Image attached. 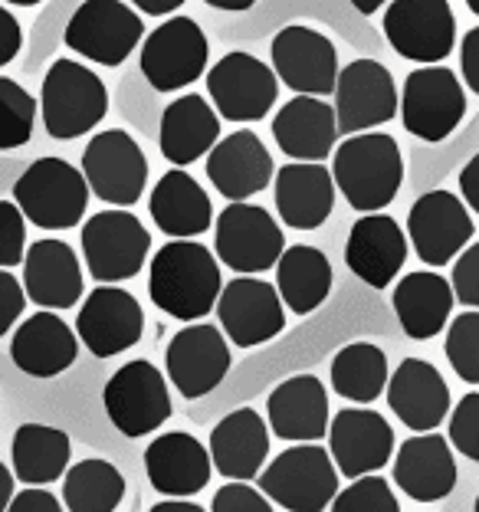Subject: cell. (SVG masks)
Listing matches in <instances>:
<instances>
[{"label": "cell", "mask_w": 479, "mask_h": 512, "mask_svg": "<svg viewBox=\"0 0 479 512\" xmlns=\"http://www.w3.org/2000/svg\"><path fill=\"white\" fill-rule=\"evenodd\" d=\"M220 289V263L197 240H171L151 260L148 296L171 319L201 322L214 312Z\"/></svg>", "instance_id": "1"}, {"label": "cell", "mask_w": 479, "mask_h": 512, "mask_svg": "<svg viewBox=\"0 0 479 512\" xmlns=\"http://www.w3.org/2000/svg\"><path fill=\"white\" fill-rule=\"evenodd\" d=\"M335 191L361 214H381L404 184V155L391 135L361 132L332 151Z\"/></svg>", "instance_id": "2"}, {"label": "cell", "mask_w": 479, "mask_h": 512, "mask_svg": "<svg viewBox=\"0 0 479 512\" xmlns=\"http://www.w3.org/2000/svg\"><path fill=\"white\" fill-rule=\"evenodd\" d=\"M109 112V89L89 66L76 60L50 63L40 86V115L46 135L73 142L96 128Z\"/></svg>", "instance_id": "3"}, {"label": "cell", "mask_w": 479, "mask_h": 512, "mask_svg": "<svg viewBox=\"0 0 479 512\" xmlns=\"http://www.w3.org/2000/svg\"><path fill=\"white\" fill-rule=\"evenodd\" d=\"M23 220L40 230H69L86 217L89 184L83 171L63 158H37L14 184Z\"/></svg>", "instance_id": "4"}, {"label": "cell", "mask_w": 479, "mask_h": 512, "mask_svg": "<svg viewBox=\"0 0 479 512\" xmlns=\"http://www.w3.org/2000/svg\"><path fill=\"white\" fill-rule=\"evenodd\" d=\"M260 493L286 512H325L338 496V470L329 450L319 444H296L263 467Z\"/></svg>", "instance_id": "5"}, {"label": "cell", "mask_w": 479, "mask_h": 512, "mask_svg": "<svg viewBox=\"0 0 479 512\" xmlns=\"http://www.w3.org/2000/svg\"><path fill=\"white\" fill-rule=\"evenodd\" d=\"M83 260L89 276L102 286L125 283L142 273L151 250V234L132 211H99L83 224Z\"/></svg>", "instance_id": "6"}, {"label": "cell", "mask_w": 479, "mask_h": 512, "mask_svg": "<svg viewBox=\"0 0 479 512\" xmlns=\"http://www.w3.org/2000/svg\"><path fill=\"white\" fill-rule=\"evenodd\" d=\"M145 23L122 0H83L69 17L63 40L76 56L99 66H122L142 43Z\"/></svg>", "instance_id": "7"}, {"label": "cell", "mask_w": 479, "mask_h": 512, "mask_svg": "<svg viewBox=\"0 0 479 512\" xmlns=\"http://www.w3.org/2000/svg\"><path fill=\"white\" fill-rule=\"evenodd\" d=\"M214 250L220 263L240 276L273 270L286 250V234L260 204H230L214 220Z\"/></svg>", "instance_id": "8"}, {"label": "cell", "mask_w": 479, "mask_h": 512, "mask_svg": "<svg viewBox=\"0 0 479 512\" xmlns=\"http://www.w3.org/2000/svg\"><path fill=\"white\" fill-rule=\"evenodd\" d=\"M79 171H83L89 191L119 211L142 201L148 184V158L125 128H105V132L92 135Z\"/></svg>", "instance_id": "9"}, {"label": "cell", "mask_w": 479, "mask_h": 512, "mask_svg": "<svg viewBox=\"0 0 479 512\" xmlns=\"http://www.w3.org/2000/svg\"><path fill=\"white\" fill-rule=\"evenodd\" d=\"M397 112L407 132L420 142H443L457 132L466 115L463 83L447 66H420L404 79Z\"/></svg>", "instance_id": "10"}, {"label": "cell", "mask_w": 479, "mask_h": 512, "mask_svg": "<svg viewBox=\"0 0 479 512\" xmlns=\"http://www.w3.org/2000/svg\"><path fill=\"white\" fill-rule=\"evenodd\" d=\"M102 404H105V414H109L112 427L132 440L155 434L171 417L168 381L158 371V365L145 362V358L122 365L105 381Z\"/></svg>", "instance_id": "11"}, {"label": "cell", "mask_w": 479, "mask_h": 512, "mask_svg": "<svg viewBox=\"0 0 479 512\" xmlns=\"http://www.w3.org/2000/svg\"><path fill=\"white\" fill-rule=\"evenodd\" d=\"M210 43L191 17H168L142 43V76L155 92H178L207 73Z\"/></svg>", "instance_id": "12"}, {"label": "cell", "mask_w": 479, "mask_h": 512, "mask_svg": "<svg viewBox=\"0 0 479 512\" xmlns=\"http://www.w3.org/2000/svg\"><path fill=\"white\" fill-rule=\"evenodd\" d=\"M207 96L214 112L227 122H260L279 99V79L273 66L253 53L233 50L207 69Z\"/></svg>", "instance_id": "13"}, {"label": "cell", "mask_w": 479, "mask_h": 512, "mask_svg": "<svg viewBox=\"0 0 479 512\" xmlns=\"http://www.w3.org/2000/svg\"><path fill=\"white\" fill-rule=\"evenodd\" d=\"M384 37L404 60L440 66L457 46V17L450 0H391L384 7Z\"/></svg>", "instance_id": "14"}, {"label": "cell", "mask_w": 479, "mask_h": 512, "mask_svg": "<svg viewBox=\"0 0 479 512\" xmlns=\"http://www.w3.org/2000/svg\"><path fill=\"white\" fill-rule=\"evenodd\" d=\"M397 86L391 69L378 60H352L335 79V122L338 135L352 138L388 125L397 115Z\"/></svg>", "instance_id": "15"}, {"label": "cell", "mask_w": 479, "mask_h": 512, "mask_svg": "<svg viewBox=\"0 0 479 512\" xmlns=\"http://www.w3.org/2000/svg\"><path fill=\"white\" fill-rule=\"evenodd\" d=\"M270 60L273 73L286 89H292L296 96H329L335 92L338 79V50L325 33L292 23L283 27L270 43Z\"/></svg>", "instance_id": "16"}, {"label": "cell", "mask_w": 479, "mask_h": 512, "mask_svg": "<svg viewBox=\"0 0 479 512\" xmlns=\"http://www.w3.org/2000/svg\"><path fill=\"white\" fill-rule=\"evenodd\" d=\"M473 234V217L453 191L420 194L407 214V243H414L417 260L434 270L457 260L470 247Z\"/></svg>", "instance_id": "17"}, {"label": "cell", "mask_w": 479, "mask_h": 512, "mask_svg": "<svg viewBox=\"0 0 479 512\" xmlns=\"http://www.w3.org/2000/svg\"><path fill=\"white\" fill-rule=\"evenodd\" d=\"M220 332L240 348H256L273 342L286 329V306L276 286L256 276H237L224 283L217 299Z\"/></svg>", "instance_id": "18"}, {"label": "cell", "mask_w": 479, "mask_h": 512, "mask_svg": "<svg viewBox=\"0 0 479 512\" xmlns=\"http://www.w3.org/2000/svg\"><path fill=\"white\" fill-rule=\"evenodd\" d=\"M168 381L184 398H204L227 378L230 371V345L224 332L210 322H191L174 335L165 352Z\"/></svg>", "instance_id": "19"}, {"label": "cell", "mask_w": 479, "mask_h": 512, "mask_svg": "<svg viewBox=\"0 0 479 512\" xmlns=\"http://www.w3.org/2000/svg\"><path fill=\"white\" fill-rule=\"evenodd\" d=\"M145 332V312L122 286H96L76 316V339L96 358H115L138 345Z\"/></svg>", "instance_id": "20"}, {"label": "cell", "mask_w": 479, "mask_h": 512, "mask_svg": "<svg viewBox=\"0 0 479 512\" xmlns=\"http://www.w3.org/2000/svg\"><path fill=\"white\" fill-rule=\"evenodd\" d=\"M394 453V427L378 411L345 407L329 421V457L348 480L378 473Z\"/></svg>", "instance_id": "21"}, {"label": "cell", "mask_w": 479, "mask_h": 512, "mask_svg": "<svg viewBox=\"0 0 479 512\" xmlns=\"http://www.w3.org/2000/svg\"><path fill=\"white\" fill-rule=\"evenodd\" d=\"M207 181L227 197L230 204L250 201L253 194L270 188L273 181V155L263 138L240 128L210 148L207 155Z\"/></svg>", "instance_id": "22"}, {"label": "cell", "mask_w": 479, "mask_h": 512, "mask_svg": "<svg viewBox=\"0 0 479 512\" xmlns=\"http://www.w3.org/2000/svg\"><path fill=\"white\" fill-rule=\"evenodd\" d=\"M388 407L414 434H434L450 417V388L440 371L424 358H404L388 378Z\"/></svg>", "instance_id": "23"}, {"label": "cell", "mask_w": 479, "mask_h": 512, "mask_svg": "<svg viewBox=\"0 0 479 512\" xmlns=\"http://www.w3.org/2000/svg\"><path fill=\"white\" fill-rule=\"evenodd\" d=\"M23 293L40 309H73L83 299V266L66 240H37L23 253Z\"/></svg>", "instance_id": "24"}, {"label": "cell", "mask_w": 479, "mask_h": 512, "mask_svg": "<svg viewBox=\"0 0 479 512\" xmlns=\"http://www.w3.org/2000/svg\"><path fill=\"white\" fill-rule=\"evenodd\" d=\"M407 237L388 214H365L355 220L345 243V263L371 289L391 286L407 263Z\"/></svg>", "instance_id": "25"}, {"label": "cell", "mask_w": 479, "mask_h": 512, "mask_svg": "<svg viewBox=\"0 0 479 512\" xmlns=\"http://www.w3.org/2000/svg\"><path fill=\"white\" fill-rule=\"evenodd\" d=\"M145 473L151 490L171 499L197 496L210 483L214 463L197 437L184 430H168L145 447Z\"/></svg>", "instance_id": "26"}, {"label": "cell", "mask_w": 479, "mask_h": 512, "mask_svg": "<svg viewBox=\"0 0 479 512\" xmlns=\"http://www.w3.org/2000/svg\"><path fill=\"white\" fill-rule=\"evenodd\" d=\"M266 427L289 444H315L329 434V394L315 375H292L279 381L266 401Z\"/></svg>", "instance_id": "27"}, {"label": "cell", "mask_w": 479, "mask_h": 512, "mask_svg": "<svg viewBox=\"0 0 479 512\" xmlns=\"http://www.w3.org/2000/svg\"><path fill=\"white\" fill-rule=\"evenodd\" d=\"M210 463L230 483H250L270 457V427L253 407H237L210 430Z\"/></svg>", "instance_id": "28"}, {"label": "cell", "mask_w": 479, "mask_h": 512, "mask_svg": "<svg viewBox=\"0 0 479 512\" xmlns=\"http://www.w3.org/2000/svg\"><path fill=\"white\" fill-rule=\"evenodd\" d=\"M394 483L417 503H440L457 486V460L447 437L414 434L394 457Z\"/></svg>", "instance_id": "29"}, {"label": "cell", "mask_w": 479, "mask_h": 512, "mask_svg": "<svg viewBox=\"0 0 479 512\" xmlns=\"http://www.w3.org/2000/svg\"><path fill=\"white\" fill-rule=\"evenodd\" d=\"M273 138L279 151L302 165H322L338 145L335 109L325 99L292 96L273 119Z\"/></svg>", "instance_id": "30"}, {"label": "cell", "mask_w": 479, "mask_h": 512, "mask_svg": "<svg viewBox=\"0 0 479 512\" xmlns=\"http://www.w3.org/2000/svg\"><path fill=\"white\" fill-rule=\"evenodd\" d=\"M79 339L56 312H33L10 339V358L30 378H56L76 365Z\"/></svg>", "instance_id": "31"}, {"label": "cell", "mask_w": 479, "mask_h": 512, "mask_svg": "<svg viewBox=\"0 0 479 512\" xmlns=\"http://www.w3.org/2000/svg\"><path fill=\"white\" fill-rule=\"evenodd\" d=\"M276 214L292 230H315L332 217L335 181L325 165H302L292 161L276 171L273 181Z\"/></svg>", "instance_id": "32"}, {"label": "cell", "mask_w": 479, "mask_h": 512, "mask_svg": "<svg viewBox=\"0 0 479 512\" xmlns=\"http://www.w3.org/2000/svg\"><path fill=\"white\" fill-rule=\"evenodd\" d=\"M148 211L161 234L174 240H197L214 227V204L184 168L161 174L148 197Z\"/></svg>", "instance_id": "33"}, {"label": "cell", "mask_w": 479, "mask_h": 512, "mask_svg": "<svg viewBox=\"0 0 479 512\" xmlns=\"http://www.w3.org/2000/svg\"><path fill=\"white\" fill-rule=\"evenodd\" d=\"M220 142V115L214 106L188 92V96L174 99L171 106L161 112V128H158V148L171 165H194L197 158L210 155V148Z\"/></svg>", "instance_id": "34"}, {"label": "cell", "mask_w": 479, "mask_h": 512, "mask_svg": "<svg viewBox=\"0 0 479 512\" xmlns=\"http://www.w3.org/2000/svg\"><path fill=\"white\" fill-rule=\"evenodd\" d=\"M453 302L457 299H453L450 283L440 273H430V270L407 273L401 283L394 286V296H391L397 322H401L407 339H414V342H427L447 329Z\"/></svg>", "instance_id": "35"}, {"label": "cell", "mask_w": 479, "mask_h": 512, "mask_svg": "<svg viewBox=\"0 0 479 512\" xmlns=\"http://www.w3.org/2000/svg\"><path fill=\"white\" fill-rule=\"evenodd\" d=\"M276 293L296 316H309L332 293V263L309 243L286 247L276 263Z\"/></svg>", "instance_id": "36"}, {"label": "cell", "mask_w": 479, "mask_h": 512, "mask_svg": "<svg viewBox=\"0 0 479 512\" xmlns=\"http://www.w3.org/2000/svg\"><path fill=\"white\" fill-rule=\"evenodd\" d=\"M69 453H73L69 434L50 424H23L10 444L14 476L27 486H50L63 480L69 470Z\"/></svg>", "instance_id": "37"}, {"label": "cell", "mask_w": 479, "mask_h": 512, "mask_svg": "<svg viewBox=\"0 0 479 512\" xmlns=\"http://www.w3.org/2000/svg\"><path fill=\"white\" fill-rule=\"evenodd\" d=\"M388 355L375 342H352L338 348L329 368L332 391L352 404H371L388 388Z\"/></svg>", "instance_id": "38"}, {"label": "cell", "mask_w": 479, "mask_h": 512, "mask_svg": "<svg viewBox=\"0 0 479 512\" xmlns=\"http://www.w3.org/2000/svg\"><path fill=\"white\" fill-rule=\"evenodd\" d=\"M125 499V476L109 460L89 457L63 476L66 512H115Z\"/></svg>", "instance_id": "39"}, {"label": "cell", "mask_w": 479, "mask_h": 512, "mask_svg": "<svg viewBox=\"0 0 479 512\" xmlns=\"http://www.w3.org/2000/svg\"><path fill=\"white\" fill-rule=\"evenodd\" d=\"M37 125V99L17 79L0 76V151L23 148Z\"/></svg>", "instance_id": "40"}, {"label": "cell", "mask_w": 479, "mask_h": 512, "mask_svg": "<svg viewBox=\"0 0 479 512\" xmlns=\"http://www.w3.org/2000/svg\"><path fill=\"white\" fill-rule=\"evenodd\" d=\"M447 362L466 384H479V312H460L447 325V342H443Z\"/></svg>", "instance_id": "41"}, {"label": "cell", "mask_w": 479, "mask_h": 512, "mask_svg": "<svg viewBox=\"0 0 479 512\" xmlns=\"http://www.w3.org/2000/svg\"><path fill=\"white\" fill-rule=\"evenodd\" d=\"M332 512H401V506H397V496L391 493V483L384 476L371 473L348 483L332 499Z\"/></svg>", "instance_id": "42"}, {"label": "cell", "mask_w": 479, "mask_h": 512, "mask_svg": "<svg viewBox=\"0 0 479 512\" xmlns=\"http://www.w3.org/2000/svg\"><path fill=\"white\" fill-rule=\"evenodd\" d=\"M450 447H457L466 460L479 463V391L463 394L450 411Z\"/></svg>", "instance_id": "43"}, {"label": "cell", "mask_w": 479, "mask_h": 512, "mask_svg": "<svg viewBox=\"0 0 479 512\" xmlns=\"http://www.w3.org/2000/svg\"><path fill=\"white\" fill-rule=\"evenodd\" d=\"M23 247H27V220L14 201H0V270L20 266Z\"/></svg>", "instance_id": "44"}, {"label": "cell", "mask_w": 479, "mask_h": 512, "mask_svg": "<svg viewBox=\"0 0 479 512\" xmlns=\"http://www.w3.org/2000/svg\"><path fill=\"white\" fill-rule=\"evenodd\" d=\"M450 289L453 299L466 309H479V240L470 243L453 263V276H450Z\"/></svg>", "instance_id": "45"}, {"label": "cell", "mask_w": 479, "mask_h": 512, "mask_svg": "<svg viewBox=\"0 0 479 512\" xmlns=\"http://www.w3.org/2000/svg\"><path fill=\"white\" fill-rule=\"evenodd\" d=\"M210 512H273V503L250 483H227L214 493Z\"/></svg>", "instance_id": "46"}, {"label": "cell", "mask_w": 479, "mask_h": 512, "mask_svg": "<svg viewBox=\"0 0 479 512\" xmlns=\"http://www.w3.org/2000/svg\"><path fill=\"white\" fill-rule=\"evenodd\" d=\"M23 306H27L23 283L10 270H0V339L17 325V319L23 316Z\"/></svg>", "instance_id": "47"}, {"label": "cell", "mask_w": 479, "mask_h": 512, "mask_svg": "<svg viewBox=\"0 0 479 512\" xmlns=\"http://www.w3.org/2000/svg\"><path fill=\"white\" fill-rule=\"evenodd\" d=\"M7 512H66L63 503L53 493H46L43 486H27L23 493H14Z\"/></svg>", "instance_id": "48"}, {"label": "cell", "mask_w": 479, "mask_h": 512, "mask_svg": "<svg viewBox=\"0 0 479 512\" xmlns=\"http://www.w3.org/2000/svg\"><path fill=\"white\" fill-rule=\"evenodd\" d=\"M23 46V30H20V20L10 14L7 7H0V69L7 63L17 60Z\"/></svg>", "instance_id": "49"}, {"label": "cell", "mask_w": 479, "mask_h": 512, "mask_svg": "<svg viewBox=\"0 0 479 512\" xmlns=\"http://www.w3.org/2000/svg\"><path fill=\"white\" fill-rule=\"evenodd\" d=\"M460 73L470 92L479 96V27H473L460 43Z\"/></svg>", "instance_id": "50"}, {"label": "cell", "mask_w": 479, "mask_h": 512, "mask_svg": "<svg viewBox=\"0 0 479 512\" xmlns=\"http://www.w3.org/2000/svg\"><path fill=\"white\" fill-rule=\"evenodd\" d=\"M460 194H463L466 211H473L479 217V151L460 171Z\"/></svg>", "instance_id": "51"}, {"label": "cell", "mask_w": 479, "mask_h": 512, "mask_svg": "<svg viewBox=\"0 0 479 512\" xmlns=\"http://www.w3.org/2000/svg\"><path fill=\"white\" fill-rule=\"evenodd\" d=\"M132 7H138L148 17H168L178 7H184V0H132Z\"/></svg>", "instance_id": "52"}, {"label": "cell", "mask_w": 479, "mask_h": 512, "mask_svg": "<svg viewBox=\"0 0 479 512\" xmlns=\"http://www.w3.org/2000/svg\"><path fill=\"white\" fill-rule=\"evenodd\" d=\"M148 512H207V509L191 503V499H161V503H155Z\"/></svg>", "instance_id": "53"}, {"label": "cell", "mask_w": 479, "mask_h": 512, "mask_svg": "<svg viewBox=\"0 0 479 512\" xmlns=\"http://www.w3.org/2000/svg\"><path fill=\"white\" fill-rule=\"evenodd\" d=\"M10 499H14V473L0 463V512H7Z\"/></svg>", "instance_id": "54"}, {"label": "cell", "mask_w": 479, "mask_h": 512, "mask_svg": "<svg viewBox=\"0 0 479 512\" xmlns=\"http://www.w3.org/2000/svg\"><path fill=\"white\" fill-rule=\"evenodd\" d=\"M207 7L214 10H230V14H240V10H250L256 0H204Z\"/></svg>", "instance_id": "55"}, {"label": "cell", "mask_w": 479, "mask_h": 512, "mask_svg": "<svg viewBox=\"0 0 479 512\" xmlns=\"http://www.w3.org/2000/svg\"><path fill=\"white\" fill-rule=\"evenodd\" d=\"M348 4H352L358 14H365V17H371V14H378V10L388 4V0H348Z\"/></svg>", "instance_id": "56"}, {"label": "cell", "mask_w": 479, "mask_h": 512, "mask_svg": "<svg viewBox=\"0 0 479 512\" xmlns=\"http://www.w3.org/2000/svg\"><path fill=\"white\" fill-rule=\"evenodd\" d=\"M4 4H14V7H37L40 0H4Z\"/></svg>", "instance_id": "57"}, {"label": "cell", "mask_w": 479, "mask_h": 512, "mask_svg": "<svg viewBox=\"0 0 479 512\" xmlns=\"http://www.w3.org/2000/svg\"><path fill=\"white\" fill-rule=\"evenodd\" d=\"M466 7H470V10H473V14L479 17V0H466Z\"/></svg>", "instance_id": "58"}, {"label": "cell", "mask_w": 479, "mask_h": 512, "mask_svg": "<svg viewBox=\"0 0 479 512\" xmlns=\"http://www.w3.org/2000/svg\"><path fill=\"white\" fill-rule=\"evenodd\" d=\"M473 512H479V496H476V506H473Z\"/></svg>", "instance_id": "59"}]
</instances>
